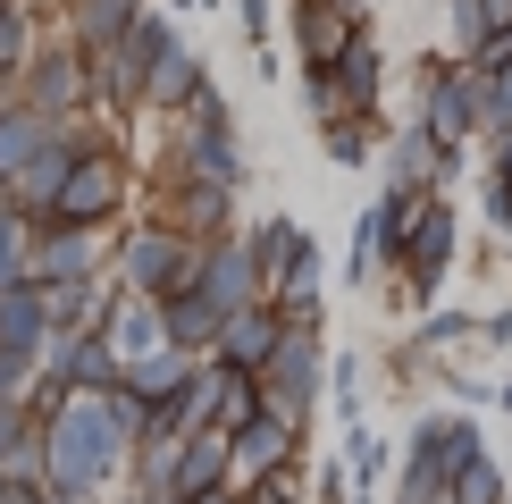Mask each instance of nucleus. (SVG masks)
Returning a JSON list of instances; mask_svg holds the SVG:
<instances>
[{
    "mask_svg": "<svg viewBox=\"0 0 512 504\" xmlns=\"http://www.w3.org/2000/svg\"><path fill=\"white\" fill-rule=\"evenodd\" d=\"M126 471H135V446L110 429V412H101L93 387H76L59 412H42V479H51L59 496L93 504L101 488H118Z\"/></svg>",
    "mask_w": 512,
    "mask_h": 504,
    "instance_id": "1",
    "label": "nucleus"
},
{
    "mask_svg": "<svg viewBox=\"0 0 512 504\" xmlns=\"http://www.w3.org/2000/svg\"><path fill=\"white\" fill-rule=\"evenodd\" d=\"M118 286H135V294H185V286H202V244L185 236L177 219H143V227H126L118 236Z\"/></svg>",
    "mask_w": 512,
    "mask_h": 504,
    "instance_id": "2",
    "label": "nucleus"
},
{
    "mask_svg": "<svg viewBox=\"0 0 512 504\" xmlns=\"http://www.w3.org/2000/svg\"><path fill=\"white\" fill-rule=\"evenodd\" d=\"M168 51H177V26H168L160 9H143L110 51H93V110H135V101L152 93V68Z\"/></svg>",
    "mask_w": 512,
    "mask_h": 504,
    "instance_id": "3",
    "label": "nucleus"
},
{
    "mask_svg": "<svg viewBox=\"0 0 512 504\" xmlns=\"http://www.w3.org/2000/svg\"><path fill=\"white\" fill-rule=\"evenodd\" d=\"M420 135L454 160L479 135V68L471 59H429V76H420Z\"/></svg>",
    "mask_w": 512,
    "mask_h": 504,
    "instance_id": "4",
    "label": "nucleus"
},
{
    "mask_svg": "<svg viewBox=\"0 0 512 504\" xmlns=\"http://www.w3.org/2000/svg\"><path fill=\"white\" fill-rule=\"evenodd\" d=\"M9 93L26 101V110H42V118H84V110H93V59H84L76 42L26 51V68L9 76Z\"/></svg>",
    "mask_w": 512,
    "mask_h": 504,
    "instance_id": "5",
    "label": "nucleus"
},
{
    "mask_svg": "<svg viewBox=\"0 0 512 504\" xmlns=\"http://www.w3.org/2000/svg\"><path fill=\"white\" fill-rule=\"evenodd\" d=\"M118 202H126V168H118V152H84V160L68 168V185L51 194V210H42V227H110Z\"/></svg>",
    "mask_w": 512,
    "mask_h": 504,
    "instance_id": "6",
    "label": "nucleus"
},
{
    "mask_svg": "<svg viewBox=\"0 0 512 504\" xmlns=\"http://www.w3.org/2000/svg\"><path fill=\"white\" fill-rule=\"evenodd\" d=\"M227 479H236V437H227V429H185L177 446H168V462L152 471V488L185 504V496L227 488Z\"/></svg>",
    "mask_w": 512,
    "mask_h": 504,
    "instance_id": "7",
    "label": "nucleus"
},
{
    "mask_svg": "<svg viewBox=\"0 0 512 504\" xmlns=\"http://www.w3.org/2000/svg\"><path fill=\"white\" fill-rule=\"evenodd\" d=\"M252 378H261V404L269 412L311 420V395H319V328H286V345H277Z\"/></svg>",
    "mask_w": 512,
    "mask_h": 504,
    "instance_id": "8",
    "label": "nucleus"
},
{
    "mask_svg": "<svg viewBox=\"0 0 512 504\" xmlns=\"http://www.w3.org/2000/svg\"><path fill=\"white\" fill-rule=\"evenodd\" d=\"M454 252H462V210L445 202V194H429V202H420V219H412V244H403V286L437 294L445 269H454Z\"/></svg>",
    "mask_w": 512,
    "mask_h": 504,
    "instance_id": "9",
    "label": "nucleus"
},
{
    "mask_svg": "<svg viewBox=\"0 0 512 504\" xmlns=\"http://www.w3.org/2000/svg\"><path fill=\"white\" fill-rule=\"evenodd\" d=\"M202 294H210L219 311L269 303V269L252 261V244H244V236H219V244H202Z\"/></svg>",
    "mask_w": 512,
    "mask_h": 504,
    "instance_id": "10",
    "label": "nucleus"
},
{
    "mask_svg": "<svg viewBox=\"0 0 512 504\" xmlns=\"http://www.w3.org/2000/svg\"><path fill=\"white\" fill-rule=\"evenodd\" d=\"M101 236H110V227H34V286L101 278Z\"/></svg>",
    "mask_w": 512,
    "mask_h": 504,
    "instance_id": "11",
    "label": "nucleus"
},
{
    "mask_svg": "<svg viewBox=\"0 0 512 504\" xmlns=\"http://www.w3.org/2000/svg\"><path fill=\"white\" fill-rule=\"evenodd\" d=\"M294 454H303V420H286L269 404L236 429V479H277V471H294Z\"/></svg>",
    "mask_w": 512,
    "mask_h": 504,
    "instance_id": "12",
    "label": "nucleus"
},
{
    "mask_svg": "<svg viewBox=\"0 0 512 504\" xmlns=\"http://www.w3.org/2000/svg\"><path fill=\"white\" fill-rule=\"evenodd\" d=\"M286 311L277 303H244V311H227L219 320V345H210V362H236V370H261L277 345H286Z\"/></svg>",
    "mask_w": 512,
    "mask_h": 504,
    "instance_id": "13",
    "label": "nucleus"
},
{
    "mask_svg": "<svg viewBox=\"0 0 512 504\" xmlns=\"http://www.w3.org/2000/svg\"><path fill=\"white\" fill-rule=\"evenodd\" d=\"M202 412H210V429H227L236 437L252 412H261V378L252 370H236V362H210L202 353Z\"/></svg>",
    "mask_w": 512,
    "mask_h": 504,
    "instance_id": "14",
    "label": "nucleus"
},
{
    "mask_svg": "<svg viewBox=\"0 0 512 504\" xmlns=\"http://www.w3.org/2000/svg\"><path fill=\"white\" fill-rule=\"evenodd\" d=\"M177 177H202V185H244L236 126H185V143H177Z\"/></svg>",
    "mask_w": 512,
    "mask_h": 504,
    "instance_id": "15",
    "label": "nucleus"
},
{
    "mask_svg": "<svg viewBox=\"0 0 512 504\" xmlns=\"http://www.w3.org/2000/svg\"><path fill=\"white\" fill-rule=\"evenodd\" d=\"M353 34H361V17H345L336 0H294V42H303V68H336Z\"/></svg>",
    "mask_w": 512,
    "mask_h": 504,
    "instance_id": "16",
    "label": "nucleus"
},
{
    "mask_svg": "<svg viewBox=\"0 0 512 504\" xmlns=\"http://www.w3.org/2000/svg\"><path fill=\"white\" fill-rule=\"evenodd\" d=\"M51 294H42L34 278H17V286H0V345H17V353H34L42 362V336H51Z\"/></svg>",
    "mask_w": 512,
    "mask_h": 504,
    "instance_id": "17",
    "label": "nucleus"
},
{
    "mask_svg": "<svg viewBox=\"0 0 512 504\" xmlns=\"http://www.w3.org/2000/svg\"><path fill=\"white\" fill-rule=\"evenodd\" d=\"M328 76H336V93H345V110H361V118L387 101V51H378L370 34H353V42H345V59H336Z\"/></svg>",
    "mask_w": 512,
    "mask_h": 504,
    "instance_id": "18",
    "label": "nucleus"
},
{
    "mask_svg": "<svg viewBox=\"0 0 512 504\" xmlns=\"http://www.w3.org/2000/svg\"><path fill=\"white\" fill-rule=\"evenodd\" d=\"M236 185H202V177H177V227L194 244H219V236H236Z\"/></svg>",
    "mask_w": 512,
    "mask_h": 504,
    "instance_id": "19",
    "label": "nucleus"
},
{
    "mask_svg": "<svg viewBox=\"0 0 512 504\" xmlns=\"http://www.w3.org/2000/svg\"><path fill=\"white\" fill-rule=\"evenodd\" d=\"M454 177V152H437L429 135H387V185H412V194H437V185Z\"/></svg>",
    "mask_w": 512,
    "mask_h": 504,
    "instance_id": "20",
    "label": "nucleus"
},
{
    "mask_svg": "<svg viewBox=\"0 0 512 504\" xmlns=\"http://www.w3.org/2000/svg\"><path fill=\"white\" fill-rule=\"evenodd\" d=\"M160 320H168V345H177V353H210V345H219V320H227V311L210 303L202 286H185V294H168V303H160Z\"/></svg>",
    "mask_w": 512,
    "mask_h": 504,
    "instance_id": "21",
    "label": "nucleus"
},
{
    "mask_svg": "<svg viewBox=\"0 0 512 504\" xmlns=\"http://www.w3.org/2000/svg\"><path fill=\"white\" fill-rule=\"evenodd\" d=\"M135 17H143V0H68V42L93 59V51H110Z\"/></svg>",
    "mask_w": 512,
    "mask_h": 504,
    "instance_id": "22",
    "label": "nucleus"
},
{
    "mask_svg": "<svg viewBox=\"0 0 512 504\" xmlns=\"http://www.w3.org/2000/svg\"><path fill=\"white\" fill-rule=\"evenodd\" d=\"M269 303L286 311L294 328H319V303H328V286H319V244L303 252V261H286V269L269 278Z\"/></svg>",
    "mask_w": 512,
    "mask_h": 504,
    "instance_id": "23",
    "label": "nucleus"
},
{
    "mask_svg": "<svg viewBox=\"0 0 512 504\" xmlns=\"http://www.w3.org/2000/svg\"><path fill=\"white\" fill-rule=\"evenodd\" d=\"M202 84H210V59H194V51L177 42V51H168L160 68H152V93H143V101H152V110H177V118H185V101H194Z\"/></svg>",
    "mask_w": 512,
    "mask_h": 504,
    "instance_id": "24",
    "label": "nucleus"
},
{
    "mask_svg": "<svg viewBox=\"0 0 512 504\" xmlns=\"http://www.w3.org/2000/svg\"><path fill=\"white\" fill-rule=\"evenodd\" d=\"M252 261H261L269 269V278H277V269H286V261H303V252H311V236H303V227H294V219H252Z\"/></svg>",
    "mask_w": 512,
    "mask_h": 504,
    "instance_id": "25",
    "label": "nucleus"
},
{
    "mask_svg": "<svg viewBox=\"0 0 512 504\" xmlns=\"http://www.w3.org/2000/svg\"><path fill=\"white\" fill-rule=\"evenodd\" d=\"M34 278V219L17 202H0V286Z\"/></svg>",
    "mask_w": 512,
    "mask_h": 504,
    "instance_id": "26",
    "label": "nucleus"
},
{
    "mask_svg": "<svg viewBox=\"0 0 512 504\" xmlns=\"http://www.w3.org/2000/svg\"><path fill=\"white\" fill-rule=\"evenodd\" d=\"M445 504H512V488H504V462H496V454L462 462V471H454V488H445Z\"/></svg>",
    "mask_w": 512,
    "mask_h": 504,
    "instance_id": "27",
    "label": "nucleus"
},
{
    "mask_svg": "<svg viewBox=\"0 0 512 504\" xmlns=\"http://www.w3.org/2000/svg\"><path fill=\"white\" fill-rule=\"evenodd\" d=\"M345 462H353V488H361V504H378V471H387V446H378L361 420H345Z\"/></svg>",
    "mask_w": 512,
    "mask_h": 504,
    "instance_id": "28",
    "label": "nucleus"
},
{
    "mask_svg": "<svg viewBox=\"0 0 512 504\" xmlns=\"http://www.w3.org/2000/svg\"><path fill=\"white\" fill-rule=\"evenodd\" d=\"M319 135H328V160L336 168H370V152H378V143H370V118H328V126H319Z\"/></svg>",
    "mask_w": 512,
    "mask_h": 504,
    "instance_id": "29",
    "label": "nucleus"
},
{
    "mask_svg": "<svg viewBox=\"0 0 512 504\" xmlns=\"http://www.w3.org/2000/svg\"><path fill=\"white\" fill-rule=\"evenodd\" d=\"M42 437V412H34V395H0V462L9 454H26Z\"/></svg>",
    "mask_w": 512,
    "mask_h": 504,
    "instance_id": "30",
    "label": "nucleus"
},
{
    "mask_svg": "<svg viewBox=\"0 0 512 504\" xmlns=\"http://www.w3.org/2000/svg\"><path fill=\"white\" fill-rule=\"evenodd\" d=\"M445 26H454V59H479L487 51V0H445Z\"/></svg>",
    "mask_w": 512,
    "mask_h": 504,
    "instance_id": "31",
    "label": "nucleus"
},
{
    "mask_svg": "<svg viewBox=\"0 0 512 504\" xmlns=\"http://www.w3.org/2000/svg\"><path fill=\"white\" fill-rule=\"evenodd\" d=\"M34 51V26H26V0H0V84H9L17 68H26Z\"/></svg>",
    "mask_w": 512,
    "mask_h": 504,
    "instance_id": "32",
    "label": "nucleus"
},
{
    "mask_svg": "<svg viewBox=\"0 0 512 504\" xmlns=\"http://www.w3.org/2000/svg\"><path fill=\"white\" fill-rule=\"evenodd\" d=\"M487 227L512 236V135L496 143V160H487Z\"/></svg>",
    "mask_w": 512,
    "mask_h": 504,
    "instance_id": "33",
    "label": "nucleus"
},
{
    "mask_svg": "<svg viewBox=\"0 0 512 504\" xmlns=\"http://www.w3.org/2000/svg\"><path fill=\"white\" fill-rule=\"evenodd\" d=\"M471 336H479L471 311H437V320L420 328V345H429V353H454V345H471Z\"/></svg>",
    "mask_w": 512,
    "mask_h": 504,
    "instance_id": "34",
    "label": "nucleus"
},
{
    "mask_svg": "<svg viewBox=\"0 0 512 504\" xmlns=\"http://www.w3.org/2000/svg\"><path fill=\"white\" fill-rule=\"evenodd\" d=\"M328 387H336V420H361V362H353V353L328 370Z\"/></svg>",
    "mask_w": 512,
    "mask_h": 504,
    "instance_id": "35",
    "label": "nucleus"
},
{
    "mask_svg": "<svg viewBox=\"0 0 512 504\" xmlns=\"http://www.w3.org/2000/svg\"><path fill=\"white\" fill-rule=\"evenodd\" d=\"M34 353H17V345H0V395H34Z\"/></svg>",
    "mask_w": 512,
    "mask_h": 504,
    "instance_id": "36",
    "label": "nucleus"
},
{
    "mask_svg": "<svg viewBox=\"0 0 512 504\" xmlns=\"http://www.w3.org/2000/svg\"><path fill=\"white\" fill-rule=\"evenodd\" d=\"M185 126H227V93L219 84H202V93L185 101Z\"/></svg>",
    "mask_w": 512,
    "mask_h": 504,
    "instance_id": "37",
    "label": "nucleus"
},
{
    "mask_svg": "<svg viewBox=\"0 0 512 504\" xmlns=\"http://www.w3.org/2000/svg\"><path fill=\"white\" fill-rule=\"evenodd\" d=\"M236 17H244V42H269V17H277V0H236Z\"/></svg>",
    "mask_w": 512,
    "mask_h": 504,
    "instance_id": "38",
    "label": "nucleus"
},
{
    "mask_svg": "<svg viewBox=\"0 0 512 504\" xmlns=\"http://www.w3.org/2000/svg\"><path fill=\"white\" fill-rule=\"evenodd\" d=\"M479 345H496V353H512V311H496V320H479Z\"/></svg>",
    "mask_w": 512,
    "mask_h": 504,
    "instance_id": "39",
    "label": "nucleus"
},
{
    "mask_svg": "<svg viewBox=\"0 0 512 504\" xmlns=\"http://www.w3.org/2000/svg\"><path fill=\"white\" fill-rule=\"evenodd\" d=\"M118 504H177V496H160L152 479H126V496H118Z\"/></svg>",
    "mask_w": 512,
    "mask_h": 504,
    "instance_id": "40",
    "label": "nucleus"
},
{
    "mask_svg": "<svg viewBox=\"0 0 512 504\" xmlns=\"http://www.w3.org/2000/svg\"><path fill=\"white\" fill-rule=\"evenodd\" d=\"M185 504H244L236 488H210V496H185Z\"/></svg>",
    "mask_w": 512,
    "mask_h": 504,
    "instance_id": "41",
    "label": "nucleus"
},
{
    "mask_svg": "<svg viewBox=\"0 0 512 504\" xmlns=\"http://www.w3.org/2000/svg\"><path fill=\"white\" fill-rule=\"evenodd\" d=\"M336 9H345V17H370V0H336Z\"/></svg>",
    "mask_w": 512,
    "mask_h": 504,
    "instance_id": "42",
    "label": "nucleus"
},
{
    "mask_svg": "<svg viewBox=\"0 0 512 504\" xmlns=\"http://www.w3.org/2000/svg\"><path fill=\"white\" fill-rule=\"evenodd\" d=\"M42 504H84V496H59V488H51V496H42Z\"/></svg>",
    "mask_w": 512,
    "mask_h": 504,
    "instance_id": "43",
    "label": "nucleus"
},
{
    "mask_svg": "<svg viewBox=\"0 0 512 504\" xmlns=\"http://www.w3.org/2000/svg\"><path fill=\"white\" fill-rule=\"evenodd\" d=\"M0 202H17V185H9V177H0Z\"/></svg>",
    "mask_w": 512,
    "mask_h": 504,
    "instance_id": "44",
    "label": "nucleus"
},
{
    "mask_svg": "<svg viewBox=\"0 0 512 504\" xmlns=\"http://www.w3.org/2000/svg\"><path fill=\"white\" fill-rule=\"evenodd\" d=\"M185 9H219V0H185Z\"/></svg>",
    "mask_w": 512,
    "mask_h": 504,
    "instance_id": "45",
    "label": "nucleus"
},
{
    "mask_svg": "<svg viewBox=\"0 0 512 504\" xmlns=\"http://www.w3.org/2000/svg\"><path fill=\"white\" fill-rule=\"evenodd\" d=\"M387 504H420V496H387Z\"/></svg>",
    "mask_w": 512,
    "mask_h": 504,
    "instance_id": "46",
    "label": "nucleus"
}]
</instances>
